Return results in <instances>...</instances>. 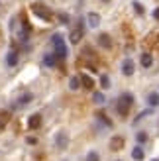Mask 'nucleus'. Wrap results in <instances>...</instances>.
Returning <instances> with one entry per match:
<instances>
[{"instance_id": "f257e3e1", "label": "nucleus", "mask_w": 159, "mask_h": 161, "mask_svg": "<svg viewBox=\"0 0 159 161\" xmlns=\"http://www.w3.org/2000/svg\"><path fill=\"white\" fill-rule=\"evenodd\" d=\"M132 104H134V96H132L130 92H124L120 98H118V102H116V110H118V114H120L122 118H124V116H128V112H130V108H132Z\"/></svg>"}, {"instance_id": "f03ea898", "label": "nucleus", "mask_w": 159, "mask_h": 161, "mask_svg": "<svg viewBox=\"0 0 159 161\" xmlns=\"http://www.w3.org/2000/svg\"><path fill=\"white\" fill-rule=\"evenodd\" d=\"M31 12H34L37 18H41L43 22H53V18H55L53 12L43 2H34V4H31Z\"/></svg>"}, {"instance_id": "7ed1b4c3", "label": "nucleus", "mask_w": 159, "mask_h": 161, "mask_svg": "<svg viewBox=\"0 0 159 161\" xmlns=\"http://www.w3.org/2000/svg\"><path fill=\"white\" fill-rule=\"evenodd\" d=\"M53 47H55V57H59V59L67 57V45H65V39H63L61 34L53 36Z\"/></svg>"}, {"instance_id": "20e7f679", "label": "nucleus", "mask_w": 159, "mask_h": 161, "mask_svg": "<svg viewBox=\"0 0 159 161\" xmlns=\"http://www.w3.org/2000/svg\"><path fill=\"white\" fill-rule=\"evenodd\" d=\"M83 39V26L79 24V26H75L73 30H71V34H69V42L71 43H79Z\"/></svg>"}, {"instance_id": "39448f33", "label": "nucleus", "mask_w": 159, "mask_h": 161, "mask_svg": "<svg viewBox=\"0 0 159 161\" xmlns=\"http://www.w3.org/2000/svg\"><path fill=\"white\" fill-rule=\"evenodd\" d=\"M134 71H136V63H134L130 57H128V59H124V63H122V73H124L126 77H132V75H134Z\"/></svg>"}, {"instance_id": "423d86ee", "label": "nucleus", "mask_w": 159, "mask_h": 161, "mask_svg": "<svg viewBox=\"0 0 159 161\" xmlns=\"http://www.w3.org/2000/svg\"><path fill=\"white\" fill-rule=\"evenodd\" d=\"M55 143H57L59 149H65L69 146V136H67V132H57V136H55Z\"/></svg>"}, {"instance_id": "0eeeda50", "label": "nucleus", "mask_w": 159, "mask_h": 161, "mask_svg": "<svg viewBox=\"0 0 159 161\" xmlns=\"http://www.w3.org/2000/svg\"><path fill=\"white\" fill-rule=\"evenodd\" d=\"M86 24H89V28H98L100 26V14L89 12L86 14Z\"/></svg>"}, {"instance_id": "6e6552de", "label": "nucleus", "mask_w": 159, "mask_h": 161, "mask_svg": "<svg viewBox=\"0 0 159 161\" xmlns=\"http://www.w3.org/2000/svg\"><path fill=\"white\" fill-rule=\"evenodd\" d=\"M108 146H110V149H112V151H120L124 147V138H122V136H114V138L110 140Z\"/></svg>"}, {"instance_id": "1a4fd4ad", "label": "nucleus", "mask_w": 159, "mask_h": 161, "mask_svg": "<svg viewBox=\"0 0 159 161\" xmlns=\"http://www.w3.org/2000/svg\"><path fill=\"white\" fill-rule=\"evenodd\" d=\"M96 42H98L100 47H104V49H110V47H112V39H110L108 34H100V36L96 37Z\"/></svg>"}, {"instance_id": "9d476101", "label": "nucleus", "mask_w": 159, "mask_h": 161, "mask_svg": "<svg viewBox=\"0 0 159 161\" xmlns=\"http://www.w3.org/2000/svg\"><path fill=\"white\" fill-rule=\"evenodd\" d=\"M28 126H30V130H37L41 126V114H31L28 120Z\"/></svg>"}, {"instance_id": "9b49d317", "label": "nucleus", "mask_w": 159, "mask_h": 161, "mask_svg": "<svg viewBox=\"0 0 159 161\" xmlns=\"http://www.w3.org/2000/svg\"><path fill=\"white\" fill-rule=\"evenodd\" d=\"M140 63H141V67H145V69H149L153 65V55L151 53H141V59H140Z\"/></svg>"}, {"instance_id": "f8f14e48", "label": "nucleus", "mask_w": 159, "mask_h": 161, "mask_svg": "<svg viewBox=\"0 0 159 161\" xmlns=\"http://www.w3.org/2000/svg\"><path fill=\"white\" fill-rule=\"evenodd\" d=\"M79 79H81V86L89 88V91H90V88L94 86V80H92L89 75H86V73H81V75H79Z\"/></svg>"}, {"instance_id": "ddd939ff", "label": "nucleus", "mask_w": 159, "mask_h": 161, "mask_svg": "<svg viewBox=\"0 0 159 161\" xmlns=\"http://www.w3.org/2000/svg\"><path fill=\"white\" fill-rule=\"evenodd\" d=\"M132 157L136 159V161H141V159L145 157V153H144V147H141V146H136V147L132 149Z\"/></svg>"}, {"instance_id": "4468645a", "label": "nucleus", "mask_w": 159, "mask_h": 161, "mask_svg": "<svg viewBox=\"0 0 159 161\" xmlns=\"http://www.w3.org/2000/svg\"><path fill=\"white\" fill-rule=\"evenodd\" d=\"M147 104H149L151 108L159 106V92H149V94H147Z\"/></svg>"}, {"instance_id": "2eb2a0df", "label": "nucleus", "mask_w": 159, "mask_h": 161, "mask_svg": "<svg viewBox=\"0 0 159 161\" xmlns=\"http://www.w3.org/2000/svg\"><path fill=\"white\" fill-rule=\"evenodd\" d=\"M16 63H18V53H16V51L12 49L10 53L6 55V65H8V67H14Z\"/></svg>"}, {"instance_id": "dca6fc26", "label": "nucleus", "mask_w": 159, "mask_h": 161, "mask_svg": "<svg viewBox=\"0 0 159 161\" xmlns=\"http://www.w3.org/2000/svg\"><path fill=\"white\" fill-rule=\"evenodd\" d=\"M69 88H71V91H79V88H81V79H79V77H71L69 79Z\"/></svg>"}, {"instance_id": "f3484780", "label": "nucleus", "mask_w": 159, "mask_h": 161, "mask_svg": "<svg viewBox=\"0 0 159 161\" xmlns=\"http://www.w3.org/2000/svg\"><path fill=\"white\" fill-rule=\"evenodd\" d=\"M100 86L104 88V91H106V88H110V77L108 75H100Z\"/></svg>"}, {"instance_id": "a211bd4d", "label": "nucleus", "mask_w": 159, "mask_h": 161, "mask_svg": "<svg viewBox=\"0 0 159 161\" xmlns=\"http://www.w3.org/2000/svg\"><path fill=\"white\" fill-rule=\"evenodd\" d=\"M132 6H134V12H136L138 16H144V4H141V2H138V0H136Z\"/></svg>"}, {"instance_id": "6ab92c4d", "label": "nucleus", "mask_w": 159, "mask_h": 161, "mask_svg": "<svg viewBox=\"0 0 159 161\" xmlns=\"http://www.w3.org/2000/svg\"><path fill=\"white\" fill-rule=\"evenodd\" d=\"M92 100L96 102V104H104L106 102V98H104V94H102V92H94L92 94Z\"/></svg>"}, {"instance_id": "aec40b11", "label": "nucleus", "mask_w": 159, "mask_h": 161, "mask_svg": "<svg viewBox=\"0 0 159 161\" xmlns=\"http://www.w3.org/2000/svg\"><path fill=\"white\" fill-rule=\"evenodd\" d=\"M86 161H100V155L96 151H89V153H86Z\"/></svg>"}, {"instance_id": "412c9836", "label": "nucleus", "mask_w": 159, "mask_h": 161, "mask_svg": "<svg viewBox=\"0 0 159 161\" xmlns=\"http://www.w3.org/2000/svg\"><path fill=\"white\" fill-rule=\"evenodd\" d=\"M136 140H138V143H145V142H147V134H145V132H138Z\"/></svg>"}, {"instance_id": "4be33fe9", "label": "nucleus", "mask_w": 159, "mask_h": 161, "mask_svg": "<svg viewBox=\"0 0 159 161\" xmlns=\"http://www.w3.org/2000/svg\"><path fill=\"white\" fill-rule=\"evenodd\" d=\"M45 65L47 67H53L55 65V55H45Z\"/></svg>"}, {"instance_id": "5701e85b", "label": "nucleus", "mask_w": 159, "mask_h": 161, "mask_svg": "<svg viewBox=\"0 0 159 161\" xmlns=\"http://www.w3.org/2000/svg\"><path fill=\"white\" fill-rule=\"evenodd\" d=\"M96 116H98V120H102V122H104L106 126H112V122H110V120L106 118V114H104V112H98V114H96Z\"/></svg>"}, {"instance_id": "b1692460", "label": "nucleus", "mask_w": 159, "mask_h": 161, "mask_svg": "<svg viewBox=\"0 0 159 161\" xmlns=\"http://www.w3.org/2000/svg\"><path fill=\"white\" fill-rule=\"evenodd\" d=\"M57 18L61 20V24H69V14H65V12H59Z\"/></svg>"}, {"instance_id": "393cba45", "label": "nucleus", "mask_w": 159, "mask_h": 161, "mask_svg": "<svg viewBox=\"0 0 159 161\" xmlns=\"http://www.w3.org/2000/svg\"><path fill=\"white\" fill-rule=\"evenodd\" d=\"M30 100H31V94H24L22 98H20V104H28Z\"/></svg>"}, {"instance_id": "a878e982", "label": "nucleus", "mask_w": 159, "mask_h": 161, "mask_svg": "<svg viewBox=\"0 0 159 161\" xmlns=\"http://www.w3.org/2000/svg\"><path fill=\"white\" fill-rule=\"evenodd\" d=\"M26 142H28V143H30V146H36V143H37V140H36V138H28V140H26Z\"/></svg>"}, {"instance_id": "bb28decb", "label": "nucleus", "mask_w": 159, "mask_h": 161, "mask_svg": "<svg viewBox=\"0 0 159 161\" xmlns=\"http://www.w3.org/2000/svg\"><path fill=\"white\" fill-rule=\"evenodd\" d=\"M153 18L159 20V8H155V10H153Z\"/></svg>"}, {"instance_id": "cd10ccee", "label": "nucleus", "mask_w": 159, "mask_h": 161, "mask_svg": "<svg viewBox=\"0 0 159 161\" xmlns=\"http://www.w3.org/2000/svg\"><path fill=\"white\" fill-rule=\"evenodd\" d=\"M102 2H110V0H102Z\"/></svg>"}, {"instance_id": "c85d7f7f", "label": "nucleus", "mask_w": 159, "mask_h": 161, "mask_svg": "<svg viewBox=\"0 0 159 161\" xmlns=\"http://www.w3.org/2000/svg\"><path fill=\"white\" fill-rule=\"evenodd\" d=\"M151 161H159V159H151Z\"/></svg>"}, {"instance_id": "c756f323", "label": "nucleus", "mask_w": 159, "mask_h": 161, "mask_svg": "<svg viewBox=\"0 0 159 161\" xmlns=\"http://www.w3.org/2000/svg\"><path fill=\"white\" fill-rule=\"evenodd\" d=\"M118 161H122V159H118Z\"/></svg>"}]
</instances>
